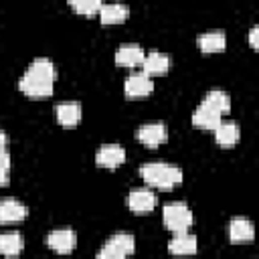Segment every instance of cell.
<instances>
[{
	"instance_id": "1",
	"label": "cell",
	"mask_w": 259,
	"mask_h": 259,
	"mask_svg": "<svg viewBox=\"0 0 259 259\" xmlns=\"http://www.w3.org/2000/svg\"><path fill=\"white\" fill-rule=\"evenodd\" d=\"M55 77H57V71L53 61L38 57L28 65V69L18 79V89L32 99H42L53 93Z\"/></svg>"
},
{
	"instance_id": "2",
	"label": "cell",
	"mask_w": 259,
	"mask_h": 259,
	"mask_svg": "<svg viewBox=\"0 0 259 259\" xmlns=\"http://www.w3.org/2000/svg\"><path fill=\"white\" fill-rule=\"evenodd\" d=\"M142 178L146 180V184L160 188V190H170L176 184L182 182V170L176 166H170L166 162H150L144 164L140 168Z\"/></svg>"
},
{
	"instance_id": "3",
	"label": "cell",
	"mask_w": 259,
	"mask_h": 259,
	"mask_svg": "<svg viewBox=\"0 0 259 259\" xmlns=\"http://www.w3.org/2000/svg\"><path fill=\"white\" fill-rule=\"evenodd\" d=\"M162 217H164V225L172 233H186L188 227L194 221L188 204H184V202H168V204H164Z\"/></svg>"
},
{
	"instance_id": "4",
	"label": "cell",
	"mask_w": 259,
	"mask_h": 259,
	"mask_svg": "<svg viewBox=\"0 0 259 259\" xmlns=\"http://www.w3.org/2000/svg\"><path fill=\"white\" fill-rule=\"evenodd\" d=\"M154 91V81L146 73H134L123 81V93L130 99H140L146 97Z\"/></svg>"
},
{
	"instance_id": "5",
	"label": "cell",
	"mask_w": 259,
	"mask_h": 259,
	"mask_svg": "<svg viewBox=\"0 0 259 259\" xmlns=\"http://www.w3.org/2000/svg\"><path fill=\"white\" fill-rule=\"evenodd\" d=\"M156 194L152 190H146V188H138V190H132L127 196H125V204L130 206V210H134L136 214H148L156 208Z\"/></svg>"
},
{
	"instance_id": "6",
	"label": "cell",
	"mask_w": 259,
	"mask_h": 259,
	"mask_svg": "<svg viewBox=\"0 0 259 259\" xmlns=\"http://www.w3.org/2000/svg\"><path fill=\"white\" fill-rule=\"evenodd\" d=\"M136 138H138L144 146L156 148V146H160V144H164V142L168 140V130H166L164 123H158V121H154V123H144V125L138 127Z\"/></svg>"
},
{
	"instance_id": "7",
	"label": "cell",
	"mask_w": 259,
	"mask_h": 259,
	"mask_svg": "<svg viewBox=\"0 0 259 259\" xmlns=\"http://www.w3.org/2000/svg\"><path fill=\"white\" fill-rule=\"evenodd\" d=\"M47 245H49L53 251L65 255V253H71V251L75 249V245H77V235H75L73 229H55V231H51V233L47 235Z\"/></svg>"
},
{
	"instance_id": "8",
	"label": "cell",
	"mask_w": 259,
	"mask_h": 259,
	"mask_svg": "<svg viewBox=\"0 0 259 259\" xmlns=\"http://www.w3.org/2000/svg\"><path fill=\"white\" fill-rule=\"evenodd\" d=\"M95 162L97 166H103V168H117L119 164L125 162V150L117 144H105L97 150Z\"/></svg>"
},
{
	"instance_id": "9",
	"label": "cell",
	"mask_w": 259,
	"mask_h": 259,
	"mask_svg": "<svg viewBox=\"0 0 259 259\" xmlns=\"http://www.w3.org/2000/svg\"><path fill=\"white\" fill-rule=\"evenodd\" d=\"M144 59H146V53L136 42H125L115 53V63L119 67H138L144 63Z\"/></svg>"
},
{
	"instance_id": "10",
	"label": "cell",
	"mask_w": 259,
	"mask_h": 259,
	"mask_svg": "<svg viewBox=\"0 0 259 259\" xmlns=\"http://www.w3.org/2000/svg\"><path fill=\"white\" fill-rule=\"evenodd\" d=\"M28 214V208L16 198H4L0 202V223H20Z\"/></svg>"
},
{
	"instance_id": "11",
	"label": "cell",
	"mask_w": 259,
	"mask_h": 259,
	"mask_svg": "<svg viewBox=\"0 0 259 259\" xmlns=\"http://www.w3.org/2000/svg\"><path fill=\"white\" fill-rule=\"evenodd\" d=\"M55 115H57V121L65 127L77 125L81 119V105L77 101H61L55 105Z\"/></svg>"
},
{
	"instance_id": "12",
	"label": "cell",
	"mask_w": 259,
	"mask_h": 259,
	"mask_svg": "<svg viewBox=\"0 0 259 259\" xmlns=\"http://www.w3.org/2000/svg\"><path fill=\"white\" fill-rule=\"evenodd\" d=\"M255 237V229H253V223L249 219H243V217H235L231 223H229V239L233 243H247Z\"/></svg>"
},
{
	"instance_id": "13",
	"label": "cell",
	"mask_w": 259,
	"mask_h": 259,
	"mask_svg": "<svg viewBox=\"0 0 259 259\" xmlns=\"http://www.w3.org/2000/svg\"><path fill=\"white\" fill-rule=\"evenodd\" d=\"M196 247H198L196 237L190 235L188 231L186 233H174V237L168 243V251L172 255H192V253H196Z\"/></svg>"
},
{
	"instance_id": "14",
	"label": "cell",
	"mask_w": 259,
	"mask_h": 259,
	"mask_svg": "<svg viewBox=\"0 0 259 259\" xmlns=\"http://www.w3.org/2000/svg\"><path fill=\"white\" fill-rule=\"evenodd\" d=\"M142 67H144L142 73H146L148 77H152V75H162V73H166V71L170 69V57H168L166 53L152 51V53L146 55Z\"/></svg>"
},
{
	"instance_id": "15",
	"label": "cell",
	"mask_w": 259,
	"mask_h": 259,
	"mask_svg": "<svg viewBox=\"0 0 259 259\" xmlns=\"http://www.w3.org/2000/svg\"><path fill=\"white\" fill-rule=\"evenodd\" d=\"M223 115L219 113V111H214L212 107H208V105H204L202 101H200V105L194 109V113H192V123L194 125H198V127H202V130H214L223 119H221Z\"/></svg>"
},
{
	"instance_id": "16",
	"label": "cell",
	"mask_w": 259,
	"mask_h": 259,
	"mask_svg": "<svg viewBox=\"0 0 259 259\" xmlns=\"http://www.w3.org/2000/svg\"><path fill=\"white\" fill-rule=\"evenodd\" d=\"M214 140L223 148H231L239 142V125L235 121H221L214 127Z\"/></svg>"
},
{
	"instance_id": "17",
	"label": "cell",
	"mask_w": 259,
	"mask_h": 259,
	"mask_svg": "<svg viewBox=\"0 0 259 259\" xmlns=\"http://www.w3.org/2000/svg\"><path fill=\"white\" fill-rule=\"evenodd\" d=\"M227 45V38L221 30H212V32H202L198 36V49L202 53H221Z\"/></svg>"
},
{
	"instance_id": "18",
	"label": "cell",
	"mask_w": 259,
	"mask_h": 259,
	"mask_svg": "<svg viewBox=\"0 0 259 259\" xmlns=\"http://www.w3.org/2000/svg\"><path fill=\"white\" fill-rule=\"evenodd\" d=\"M24 249V239L20 233H2L0 235V253L6 257H14Z\"/></svg>"
},
{
	"instance_id": "19",
	"label": "cell",
	"mask_w": 259,
	"mask_h": 259,
	"mask_svg": "<svg viewBox=\"0 0 259 259\" xmlns=\"http://www.w3.org/2000/svg\"><path fill=\"white\" fill-rule=\"evenodd\" d=\"M127 18V6L123 4H101L99 20L103 24H117Z\"/></svg>"
},
{
	"instance_id": "20",
	"label": "cell",
	"mask_w": 259,
	"mask_h": 259,
	"mask_svg": "<svg viewBox=\"0 0 259 259\" xmlns=\"http://www.w3.org/2000/svg\"><path fill=\"white\" fill-rule=\"evenodd\" d=\"M202 103L208 105V107H212V109L219 111L221 115H223V113H229V109H231V97H229L225 91H221V89L208 91V93L202 97Z\"/></svg>"
},
{
	"instance_id": "21",
	"label": "cell",
	"mask_w": 259,
	"mask_h": 259,
	"mask_svg": "<svg viewBox=\"0 0 259 259\" xmlns=\"http://www.w3.org/2000/svg\"><path fill=\"white\" fill-rule=\"evenodd\" d=\"M107 243L113 245L115 249H119L125 257L132 255L134 249H136V239H134V235H130V233H115Z\"/></svg>"
},
{
	"instance_id": "22",
	"label": "cell",
	"mask_w": 259,
	"mask_h": 259,
	"mask_svg": "<svg viewBox=\"0 0 259 259\" xmlns=\"http://www.w3.org/2000/svg\"><path fill=\"white\" fill-rule=\"evenodd\" d=\"M69 6L81 14V16H93V14H99L101 10V2L99 0H81V2H69Z\"/></svg>"
},
{
	"instance_id": "23",
	"label": "cell",
	"mask_w": 259,
	"mask_h": 259,
	"mask_svg": "<svg viewBox=\"0 0 259 259\" xmlns=\"http://www.w3.org/2000/svg\"><path fill=\"white\" fill-rule=\"evenodd\" d=\"M10 180V154L8 150L0 152V186H6Z\"/></svg>"
},
{
	"instance_id": "24",
	"label": "cell",
	"mask_w": 259,
	"mask_h": 259,
	"mask_svg": "<svg viewBox=\"0 0 259 259\" xmlns=\"http://www.w3.org/2000/svg\"><path fill=\"white\" fill-rule=\"evenodd\" d=\"M97 259H125V255H123L119 249H115L113 245L105 243V245L99 249V253H97Z\"/></svg>"
},
{
	"instance_id": "25",
	"label": "cell",
	"mask_w": 259,
	"mask_h": 259,
	"mask_svg": "<svg viewBox=\"0 0 259 259\" xmlns=\"http://www.w3.org/2000/svg\"><path fill=\"white\" fill-rule=\"evenodd\" d=\"M257 34H259V26H253L251 30H249V42H251V47L257 51L259 49V40H257Z\"/></svg>"
},
{
	"instance_id": "26",
	"label": "cell",
	"mask_w": 259,
	"mask_h": 259,
	"mask_svg": "<svg viewBox=\"0 0 259 259\" xmlns=\"http://www.w3.org/2000/svg\"><path fill=\"white\" fill-rule=\"evenodd\" d=\"M6 142H8V140H6V134H4V130L0 127V152L6 150Z\"/></svg>"
}]
</instances>
